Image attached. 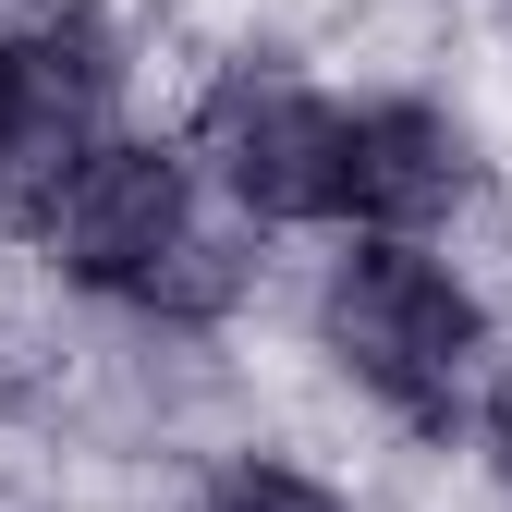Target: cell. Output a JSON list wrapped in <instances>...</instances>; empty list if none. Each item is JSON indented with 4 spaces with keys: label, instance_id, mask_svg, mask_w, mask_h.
<instances>
[{
    "label": "cell",
    "instance_id": "obj_7",
    "mask_svg": "<svg viewBox=\"0 0 512 512\" xmlns=\"http://www.w3.org/2000/svg\"><path fill=\"white\" fill-rule=\"evenodd\" d=\"M488 464H500V488H512V391H500V415H488Z\"/></svg>",
    "mask_w": 512,
    "mask_h": 512
},
{
    "label": "cell",
    "instance_id": "obj_6",
    "mask_svg": "<svg viewBox=\"0 0 512 512\" xmlns=\"http://www.w3.org/2000/svg\"><path fill=\"white\" fill-rule=\"evenodd\" d=\"M196 512H354L330 476H305V464H281V452H232L208 488H196Z\"/></svg>",
    "mask_w": 512,
    "mask_h": 512
},
{
    "label": "cell",
    "instance_id": "obj_2",
    "mask_svg": "<svg viewBox=\"0 0 512 512\" xmlns=\"http://www.w3.org/2000/svg\"><path fill=\"white\" fill-rule=\"evenodd\" d=\"M183 147L220 183V208H244L256 232H317L354 208V110L317 98L305 74H269V61H232L196 98Z\"/></svg>",
    "mask_w": 512,
    "mask_h": 512
},
{
    "label": "cell",
    "instance_id": "obj_5",
    "mask_svg": "<svg viewBox=\"0 0 512 512\" xmlns=\"http://www.w3.org/2000/svg\"><path fill=\"white\" fill-rule=\"evenodd\" d=\"M244 293H256V220L232 208V220H196V232L135 281V317H147V330H220Z\"/></svg>",
    "mask_w": 512,
    "mask_h": 512
},
{
    "label": "cell",
    "instance_id": "obj_4",
    "mask_svg": "<svg viewBox=\"0 0 512 512\" xmlns=\"http://www.w3.org/2000/svg\"><path fill=\"white\" fill-rule=\"evenodd\" d=\"M476 208V135L439 98H366L354 110V232H452Z\"/></svg>",
    "mask_w": 512,
    "mask_h": 512
},
{
    "label": "cell",
    "instance_id": "obj_3",
    "mask_svg": "<svg viewBox=\"0 0 512 512\" xmlns=\"http://www.w3.org/2000/svg\"><path fill=\"white\" fill-rule=\"evenodd\" d=\"M208 220V171H196V147H171V135H110L74 159V183L49 196V220H37V256L74 293H98V305H135V281L159 269V256Z\"/></svg>",
    "mask_w": 512,
    "mask_h": 512
},
{
    "label": "cell",
    "instance_id": "obj_1",
    "mask_svg": "<svg viewBox=\"0 0 512 512\" xmlns=\"http://www.w3.org/2000/svg\"><path fill=\"white\" fill-rule=\"evenodd\" d=\"M317 354H330L391 427L452 439L464 403H476V378H488V293L452 256H427L415 232H366V244L330 256V281H317Z\"/></svg>",
    "mask_w": 512,
    "mask_h": 512
}]
</instances>
